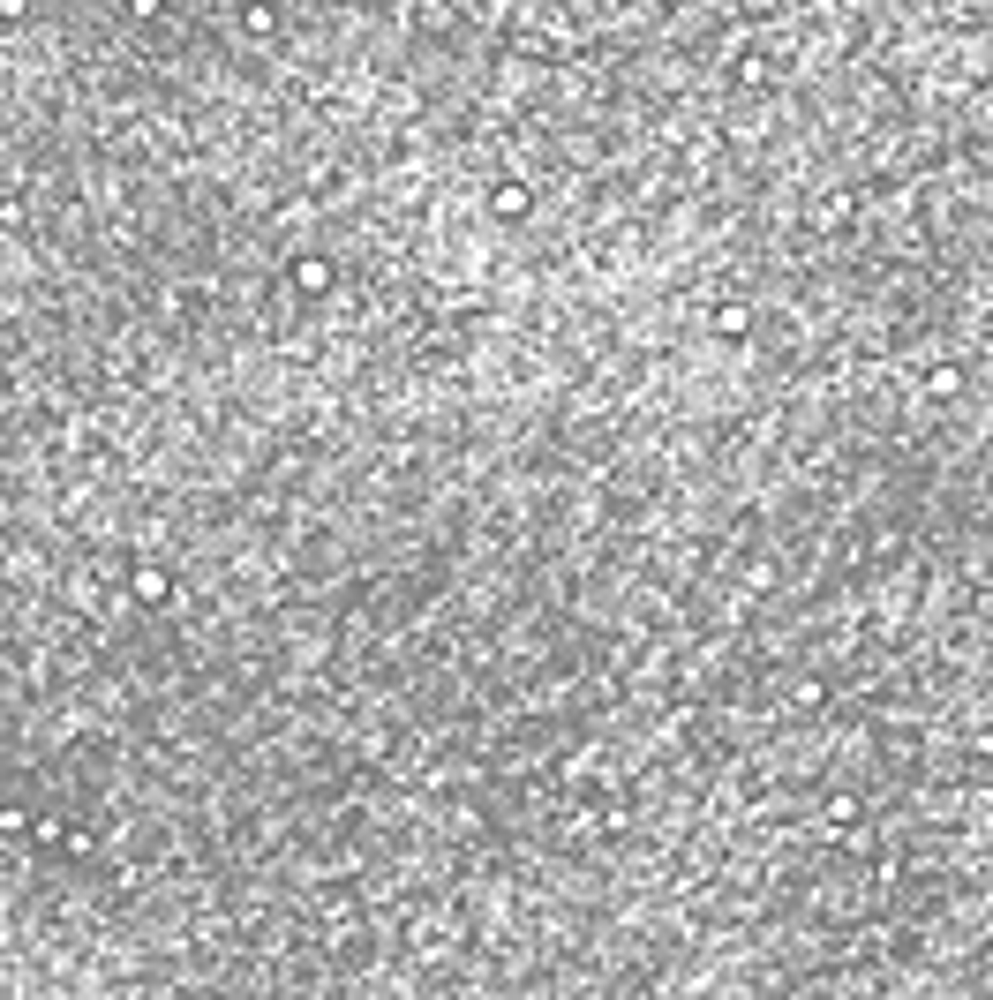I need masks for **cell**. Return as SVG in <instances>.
<instances>
[{
	"label": "cell",
	"mask_w": 993,
	"mask_h": 1000,
	"mask_svg": "<svg viewBox=\"0 0 993 1000\" xmlns=\"http://www.w3.org/2000/svg\"><path fill=\"white\" fill-rule=\"evenodd\" d=\"M745 324H753V316H745V302H723V309H715V331H723V338H737Z\"/></svg>",
	"instance_id": "1"
},
{
	"label": "cell",
	"mask_w": 993,
	"mask_h": 1000,
	"mask_svg": "<svg viewBox=\"0 0 993 1000\" xmlns=\"http://www.w3.org/2000/svg\"><path fill=\"white\" fill-rule=\"evenodd\" d=\"M512 211H527V188L519 181H497V219H512Z\"/></svg>",
	"instance_id": "2"
}]
</instances>
